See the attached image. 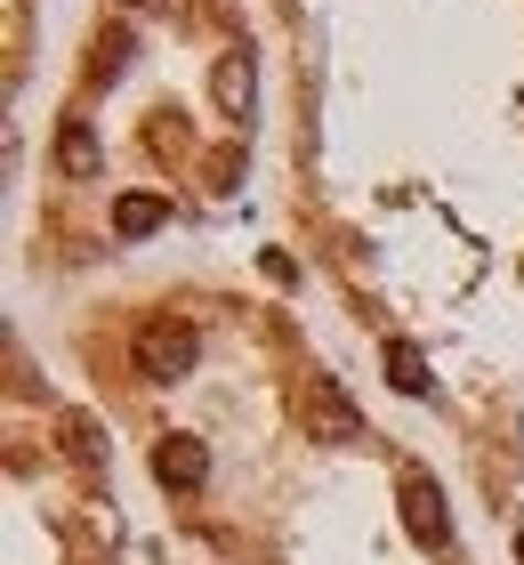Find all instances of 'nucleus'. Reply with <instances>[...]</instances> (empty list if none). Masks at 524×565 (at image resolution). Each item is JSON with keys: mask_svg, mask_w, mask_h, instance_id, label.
Here are the masks:
<instances>
[{"mask_svg": "<svg viewBox=\"0 0 524 565\" xmlns=\"http://www.w3.org/2000/svg\"><path fill=\"white\" fill-rule=\"evenodd\" d=\"M129 364H138L146 388H170V380H186L202 364V331L186 316H146L138 340H129Z\"/></svg>", "mask_w": 524, "mask_h": 565, "instance_id": "1", "label": "nucleus"}, {"mask_svg": "<svg viewBox=\"0 0 524 565\" xmlns=\"http://www.w3.org/2000/svg\"><path fill=\"white\" fill-rule=\"evenodd\" d=\"M299 420H307L314 445H331V452L363 445V413L347 404V388H339V380H307V388H299Z\"/></svg>", "mask_w": 524, "mask_h": 565, "instance_id": "2", "label": "nucleus"}, {"mask_svg": "<svg viewBox=\"0 0 524 565\" xmlns=\"http://www.w3.org/2000/svg\"><path fill=\"white\" fill-rule=\"evenodd\" d=\"M153 484H162V493H202L210 484V452L194 445V436H162V445H153Z\"/></svg>", "mask_w": 524, "mask_h": 565, "instance_id": "3", "label": "nucleus"}, {"mask_svg": "<svg viewBox=\"0 0 524 565\" xmlns=\"http://www.w3.org/2000/svg\"><path fill=\"white\" fill-rule=\"evenodd\" d=\"M404 533H411L419 550H443V542H452V518H443V493H436L428 477H404Z\"/></svg>", "mask_w": 524, "mask_h": 565, "instance_id": "4", "label": "nucleus"}, {"mask_svg": "<svg viewBox=\"0 0 524 565\" xmlns=\"http://www.w3.org/2000/svg\"><path fill=\"white\" fill-rule=\"evenodd\" d=\"M162 218H170V202H162V194H121V202H114V235H121V243L153 235Z\"/></svg>", "mask_w": 524, "mask_h": 565, "instance_id": "5", "label": "nucleus"}, {"mask_svg": "<svg viewBox=\"0 0 524 565\" xmlns=\"http://www.w3.org/2000/svg\"><path fill=\"white\" fill-rule=\"evenodd\" d=\"M57 170H65V178H89V170H97V138H89V121H65V138H57Z\"/></svg>", "mask_w": 524, "mask_h": 565, "instance_id": "6", "label": "nucleus"}, {"mask_svg": "<svg viewBox=\"0 0 524 565\" xmlns=\"http://www.w3.org/2000/svg\"><path fill=\"white\" fill-rule=\"evenodd\" d=\"M387 380H396L404 396H419V388H428V355H419L411 340H387Z\"/></svg>", "mask_w": 524, "mask_h": 565, "instance_id": "7", "label": "nucleus"}, {"mask_svg": "<svg viewBox=\"0 0 524 565\" xmlns=\"http://www.w3.org/2000/svg\"><path fill=\"white\" fill-rule=\"evenodd\" d=\"M65 445H73V460H82V469H97V460H105V436H97L89 413H65Z\"/></svg>", "mask_w": 524, "mask_h": 565, "instance_id": "8", "label": "nucleus"}, {"mask_svg": "<svg viewBox=\"0 0 524 565\" xmlns=\"http://www.w3.org/2000/svg\"><path fill=\"white\" fill-rule=\"evenodd\" d=\"M218 106L250 114V57H226V65H218Z\"/></svg>", "mask_w": 524, "mask_h": 565, "instance_id": "9", "label": "nucleus"}]
</instances>
